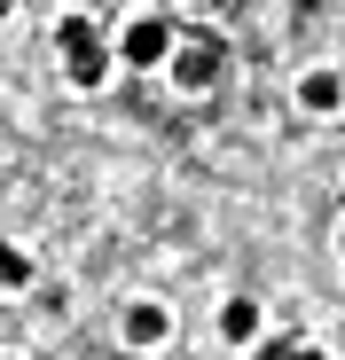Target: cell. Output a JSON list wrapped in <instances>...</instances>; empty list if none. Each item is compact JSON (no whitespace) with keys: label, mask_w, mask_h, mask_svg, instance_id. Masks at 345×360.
<instances>
[{"label":"cell","mask_w":345,"mask_h":360,"mask_svg":"<svg viewBox=\"0 0 345 360\" xmlns=\"http://www.w3.org/2000/svg\"><path fill=\"white\" fill-rule=\"evenodd\" d=\"M165 71L181 79L189 94H204V86L220 79V39H204V32H189V39H172V55H165Z\"/></svg>","instance_id":"1"},{"label":"cell","mask_w":345,"mask_h":360,"mask_svg":"<svg viewBox=\"0 0 345 360\" xmlns=\"http://www.w3.org/2000/svg\"><path fill=\"white\" fill-rule=\"evenodd\" d=\"M172 55V24L165 16H134L126 32H118V63H134V71H157Z\"/></svg>","instance_id":"2"},{"label":"cell","mask_w":345,"mask_h":360,"mask_svg":"<svg viewBox=\"0 0 345 360\" xmlns=\"http://www.w3.org/2000/svg\"><path fill=\"white\" fill-rule=\"evenodd\" d=\"M118 337H126L134 352H157V345L172 337V314H165V306H149V297H142V306H126V314H118Z\"/></svg>","instance_id":"3"},{"label":"cell","mask_w":345,"mask_h":360,"mask_svg":"<svg viewBox=\"0 0 345 360\" xmlns=\"http://www.w3.org/2000/svg\"><path fill=\"white\" fill-rule=\"evenodd\" d=\"M63 79H71L79 94H94V86L110 79V47H102V39H87V47H71V55H63Z\"/></svg>","instance_id":"4"},{"label":"cell","mask_w":345,"mask_h":360,"mask_svg":"<svg viewBox=\"0 0 345 360\" xmlns=\"http://www.w3.org/2000/svg\"><path fill=\"white\" fill-rule=\"evenodd\" d=\"M299 102H306V110H337V102H345V71H306V79H299Z\"/></svg>","instance_id":"5"},{"label":"cell","mask_w":345,"mask_h":360,"mask_svg":"<svg viewBox=\"0 0 345 360\" xmlns=\"http://www.w3.org/2000/svg\"><path fill=\"white\" fill-rule=\"evenodd\" d=\"M220 337H227V345H251V337H259V306H251V297L220 306Z\"/></svg>","instance_id":"6"},{"label":"cell","mask_w":345,"mask_h":360,"mask_svg":"<svg viewBox=\"0 0 345 360\" xmlns=\"http://www.w3.org/2000/svg\"><path fill=\"white\" fill-rule=\"evenodd\" d=\"M24 282H32V259L16 243H0V290H24Z\"/></svg>","instance_id":"7"},{"label":"cell","mask_w":345,"mask_h":360,"mask_svg":"<svg viewBox=\"0 0 345 360\" xmlns=\"http://www.w3.org/2000/svg\"><path fill=\"white\" fill-rule=\"evenodd\" d=\"M87 39H94V24H87V16H63V24H55V47H63V55H71V47H87Z\"/></svg>","instance_id":"8"},{"label":"cell","mask_w":345,"mask_h":360,"mask_svg":"<svg viewBox=\"0 0 345 360\" xmlns=\"http://www.w3.org/2000/svg\"><path fill=\"white\" fill-rule=\"evenodd\" d=\"M291 360H330V352H314V345H291Z\"/></svg>","instance_id":"9"},{"label":"cell","mask_w":345,"mask_h":360,"mask_svg":"<svg viewBox=\"0 0 345 360\" xmlns=\"http://www.w3.org/2000/svg\"><path fill=\"white\" fill-rule=\"evenodd\" d=\"M0 360H24V352H0Z\"/></svg>","instance_id":"10"},{"label":"cell","mask_w":345,"mask_h":360,"mask_svg":"<svg viewBox=\"0 0 345 360\" xmlns=\"http://www.w3.org/2000/svg\"><path fill=\"white\" fill-rule=\"evenodd\" d=\"M0 16H8V0H0Z\"/></svg>","instance_id":"11"},{"label":"cell","mask_w":345,"mask_h":360,"mask_svg":"<svg viewBox=\"0 0 345 360\" xmlns=\"http://www.w3.org/2000/svg\"><path fill=\"white\" fill-rule=\"evenodd\" d=\"M337 243H345V227H337Z\"/></svg>","instance_id":"12"},{"label":"cell","mask_w":345,"mask_h":360,"mask_svg":"<svg viewBox=\"0 0 345 360\" xmlns=\"http://www.w3.org/2000/svg\"><path fill=\"white\" fill-rule=\"evenodd\" d=\"M196 8H204V0H196Z\"/></svg>","instance_id":"13"}]
</instances>
